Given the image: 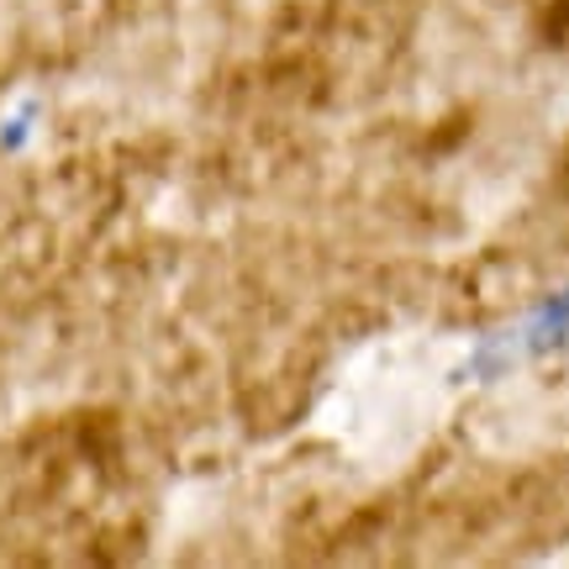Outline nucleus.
I'll list each match as a JSON object with an SVG mask.
<instances>
[{
    "label": "nucleus",
    "instance_id": "1",
    "mask_svg": "<svg viewBox=\"0 0 569 569\" xmlns=\"http://www.w3.org/2000/svg\"><path fill=\"white\" fill-rule=\"evenodd\" d=\"M569 343V290L565 296H549V301L532 311L528 332H522V348L528 353H553V348Z\"/></svg>",
    "mask_w": 569,
    "mask_h": 569
}]
</instances>
